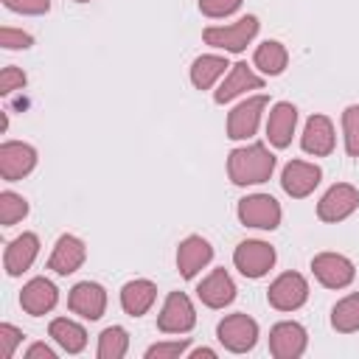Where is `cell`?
Instances as JSON below:
<instances>
[{
  "mask_svg": "<svg viewBox=\"0 0 359 359\" xmlns=\"http://www.w3.org/2000/svg\"><path fill=\"white\" fill-rule=\"evenodd\" d=\"M252 62H255V67H258V70H264L266 76H278V73H283V70H286L289 53H286V48H283L278 39H266L264 45H258V48H255Z\"/></svg>",
  "mask_w": 359,
  "mask_h": 359,
  "instance_id": "cb8c5ba5",
  "label": "cell"
},
{
  "mask_svg": "<svg viewBox=\"0 0 359 359\" xmlns=\"http://www.w3.org/2000/svg\"><path fill=\"white\" fill-rule=\"evenodd\" d=\"M269 351L275 359H294L306 351V328L300 323H278L269 331Z\"/></svg>",
  "mask_w": 359,
  "mask_h": 359,
  "instance_id": "4fadbf2b",
  "label": "cell"
},
{
  "mask_svg": "<svg viewBox=\"0 0 359 359\" xmlns=\"http://www.w3.org/2000/svg\"><path fill=\"white\" fill-rule=\"evenodd\" d=\"M224 67H230L224 56H216V53H205V56H199V59L191 65V81H194V87H196V90H208V87H213V81L224 73Z\"/></svg>",
  "mask_w": 359,
  "mask_h": 359,
  "instance_id": "d4e9b609",
  "label": "cell"
},
{
  "mask_svg": "<svg viewBox=\"0 0 359 359\" xmlns=\"http://www.w3.org/2000/svg\"><path fill=\"white\" fill-rule=\"evenodd\" d=\"M356 208H359V191L353 185H348V182H339V185H331L325 191V196L317 205V216L323 222H342Z\"/></svg>",
  "mask_w": 359,
  "mask_h": 359,
  "instance_id": "ba28073f",
  "label": "cell"
},
{
  "mask_svg": "<svg viewBox=\"0 0 359 359\" xmlns=\"http://www.w3.org/2000/svg\"><path fill=\"white\" fill-rule=\"evenodd\" d=\"M56 300H59L56 286H53L48 278H34V280H28V283L22 286V292H20V306H22L28 314H34V317L50 311V309L56 306Z\"/></svg>",
  "mask_w": 359,
  "mask_h": 359,
  "instance_id": "ac0fdd59",
  "label": "cell"
},
{
  "mask_svg": "<svg viewBox=\"0 0 359 359\" xmlns=\"http://www.w3.org/2000/svg\"><path fill=\"white\" fill-rule=\"evenodd\" d=\"M25 213H28V202L20 194H14V191H3L0 194V222H3V227H11Z\"/></svg>",
  "mask_w": 359,
  "mask_h": 359,
  "instance_id": "f1b7e54d",
  "label": "cell"
},
{
  "mask_svg": "<svg viewBox=\"0 0 359 359\" xmlns=\"http://www.w3.org/2000/svg\"><path fill=\"white\" fill-rule=\"evenodd\" d=\"M3 6L20 14H45L50 8V0H3Z\"/></svg>",
  "mask_w": 359,
  "mask_h": 359,
  "instance_id": "836d02e7",
  "label": "cell"
},
{
  "mask_svg": "<svg viewBox=\"0 0 359 359\" xmlns=\"http://www.w3.org/2000/svg\"><path fill=\"white\" fill-rule=\"evenodd\" d=\"M294 123H297V109H294V104H289V101L275 104L272 112H269V121H266V137H269V143L278 146V149H286V146L292 143Z\"/></svg>",
  "mask_w": 359,
  "mask_h": 359,
  "instance_id": "ffe728a7",
  "label": "cell"
},
{
  "mask_svg": "<svg viewBox=\"0 0 359 359\" xmlns=\"http://www.w3.org/2000/svg\"><path fill=\"white\" fill-rule=\"evenodd\" d=\"M266 109V98L264 95H252L247 101H241L230 115H227V137L233 140H247L255 135L261 112Z\"/></svg>",
  "mask_w": 359,
  "mask_h": 359,
  "instance_id": "9c48e42d",
  "label": "cell"
},
{
  "mask_svg": "<svg viewBox=\"0 0 359 359\" xmlns=\"http://www.w3.org/2000/svg\"><path fill=\"white\" fill-rule=\"evenodd\" d=\"M238 219L247 227L275 230L280 224V205L269 194H252L238 202Z\"/></svg>",
  "mask_w": 359,
  "mask_h": 359,
  "instance_id": "3957f363",
  "label": "cell"
},
{
  "mask_svg": "<svg viewBox=\"0 0 359 359\" xmlns=\"http://www.w3.org/2000/svg\"><path fill=\"white\" fill-rule=\"evenodd\" d=\"M266 297H269V306H275L278 311H294V309H300L306 303L309 283H306V278L300 272H283L280 278L272 280Z\"/></svg>",
  "mask_w": 359,
  "mask_h": 359,
  "instance_id": "277c9868",
  "label": "cell"
},
{
  "mask_svg": "<svg viewBox=\"0 0 359 359\" xmlns=\"http://www.w3.org/2000/svg\"><path fill=\"white\" fill-rule=\"evenodd\" d=\"M76 3H87V0H76Z\"/></svg>",
  "mask_w": 359,
  "mask_h": 359,
  "instance_id": "f35d334b",
  "label": "cell"
},
{
  "mask_svg": "<svg viewBox=\"0 0 359 359\" xmlns=\"http://www.w3.org/2000/svg\"><path fill=\"white\" fill-rule=\"evenodd\" d=\"M342 132H345V149L351 157H359V107H348L342 112Z\"/></svg>",
  "mask_w": 359,
  "mask_h": 359,
  "instance_id": "f546056e",
  "label": "cell"
},
{
  "mask_svg": "<svg viewBox=\"0 0 359 359\" xmlns=\"http://www.w3.org/2000/svg\"><path fill=\"white\" fill-rule=\"evenodd\" d=\"M194 323H196V314H194V306H191L188 294L185 292H171L165 297V306H163L160 317H157V328L163 334H185V331L194 328Z\"/></svg>",
  "mask_w": 359,
  "mask_h": 359,
  "instance_id": "8992f818",
  "label": "cell"
},
{
  "mask_svg": "<svg viewBox=\"0 0 359 359\" xmlns=\"http://www.w3.org/2000/svg\"><path fill=\"white\" fill-rule=\"evenodd\" d=\"M185 348H188V339L157 342V345H151V348L146 351V356H149V359H168V356H180V353H185Z\"/></svg>",
  "mask_w": 359,
  "mask_h": 359,
  "instance_id": "1f68e13d",
  "label": "cell"
},
{
  "mask_svg": "<svg viewBox=\"0 0 359 359\" xmlns=\"http://www.w3.org/2000/svg\"><path fill=\"white\" fill-rule=\"evenodd\" d=\"M202 356L213 359V356H216V351H210V348H196V351H191V359H202Z\"/></svg>",
  "mask_w": 359,
  "mask_h": 359,
  "instance_id": "74e56055",
  "label": "cell"
},
{
  "mask_svg": "<svg viewBox=\"0 0 359 359\" xmlns=\"http://www.w3.org/2000/svg\"><path fill=\"white\" fill-rule=\"evenodd\" d=\"M87 258V247L81 238L76 236H59L50 258H48V269H53L56 275H70L76 272Z\"/></svg>",
  "mask_w": 359,
  "mask_h": 359,
  "instance_id": "9a60e30c",
  "label": "cell"
},
{
  "mask_svg": "<svg viewBox=\"0 0 359 359\" xmlns=\"http://www.w3.org/2000/svg\"><path fill=\"white\" fill-rule=\"evenodd\" d=\"M34 165H36L34 146L20 143V140H6L0 146V174H3V180H8V182L22 180Z\"/></svg>",
  "mask_w": 359,
  "mask_h": 359,
  "instance_id": "30bf717a",
  "label": "cell"
},
{
  "mask_svg": "<svg viewBox=\"0 0 359 359\" xmlns=\"http://www.w3.org/2000/svg\"><path fill=\"white\" fill-rule=\"evenodd\" d=\"M331 325L342 334H351L359 328V294L342 297L331 311Z\"/></svg>",
  "mask_w": 359,
  "mask_h": 359,
  "instance_id": "4316f807",
  "label": "cell"
},
{
  "mask_svg": "<svg viewBox=\"0 0 359 359\" xmlns=\"http://www.w3.org/2000/svg\"><path fill=\"white\" fill-rule=\"evenodd\" d=\"M255 34H258V20L252 14H247L233 25H210V28H205L202 39L208 45H213V48H224L230 53H241Z\"/></svg>",
  "mask_w": 359,
  "mask_h": 359,
  "instance_id": "7a4b0ae2",
  "label": "cell"
},
{
  "mask_svg": "<svg viewBox=\"0 0 359 359\" xmlns=\"http://www.w3.org/2000/svg\"><path fill=\"white\" fill-rule=\"evenodd\" d=\"M233 264L244 278H261L275 264V250L266 241H241L233 252Z\"/></svg>",
  "mask_w": 359,
  "mask_h": 359,
  "instance_id": "5b68a950",
  "label": "cell"
},
{
  "mask_svg": "<svg viewBox=\"0 0 359 359\" xmlns=\"http://www.w3.org/2000/svg\"><path fill=\"white\" fill-rule=\"evenodd\" d=\"M129 348V337L121 325H109L98 337V356L101 359H121Z\"/></svg>",
  "mask_w": 359,
  "mask_h": 359,
  "instance_id": "83f0119b",
  "label": "cell"
},
{
  "mask_svg": "<svg viewBox=\"0 0 359 359\" xmlns=\"http://www.w3.org/2000/svg\"><path fill=\"white\" fill-rule=\"evenodd\" d=\"M20 339H22V331H20V328H14V325H8V323H3V325H0V345H3V356H11Z\"/></svg>",
  "mask_w": 359,
  "mask_h": 359,
  "instance_id": "d590c367",
  "label": "cell"
},
{
  "mask_svg": "<svg viewBox=\"0 0 359 359\" xmlns=\"http://www.w3.org/2000/svg\"><path fill=\"white\" fill-rule=\"evenodd\" d=\"M261 87H264V79L255 76V73L247 67V62H238V65H230V73L224 76L222 87L216 90V101H219V104H227V101H233L236 95H241L244 90H261Z\"/></svg>",
  "mask_w": 359,
  "mask_h": 359,
  "instance_id": "d6986e66",
  "label": "cell"
},
{
  "mask_svg": "<svg viewBox=\"0 0 359 359\" xmlns=\"http://www.w3.org/2000/svg\"><path fill=\"white\" fill-rule=\"evenodd\" d=\"M275 171V154L266 151L264 143H250L233 149L227 157V174L236 185H258L266 182Z\"/></svg>",
  "mask_w": 359,
  "mask_h": 359,
  "instance_id": "6da1fadb",
  "label": "cell"
},
{
  "mask_svg": "<svg viewBox=\"0 0 359 359\" xmlns=\"http://www.w3.org/2000/svg\"><path fill=\"white\" fill-rule=\"evenodd\" d=\"M154 297H157V286H154L151 280H143V278L129 280V283L121 289V306H123V311L132 314V317L146 314V311L151 309Z\"/></svg>",
  "mask_w": 359,
  "mask_h": 359,
  "instance_id": "603a6c76",
  "label": "cell"
},
{
  "mask_svg": "<svg viewBox=\"0 0 359 359\" xmlns=\"http://www.w3.org/2000/svg\"><path fill=\"white\" fill-rule=\"evenodd\" d=\"M22 87H25V73L20 67H14V65L3 67V73H0V93L11 95L14 90H22Z\"/></svg>",
  "mask_w": 359,
  "mask_h": 359,
  "instance_id": "4dcf8cb0",
  "label": "cell"
},
{
  "mask_svg": "<svg viewBox=\"0 0 359 359\" xmlns=\"http://www.w3.org/2000/svg\"><path fill=\"white\" fill-rule=\"evenodd\" d=\"M303 151L314 154V157H325L334 151V126L325 115H311L306 121V129H303Z\"/></svg>",
  "mask_w": 359,
  "mask_h": 359,
  "instance_id": "44dd1931",
  "label": "cell"
},
{
  "mask_svg": "<svg viewBox=\"0 0 359 359\" xmlns=\"http://www.w3.org/2000/svg\"><path fill=\"white\" fill-rule=\"evenodd\" d=\"M196 294H199V300H202L205 306H210V309H224V306L233 303V297H236V283H233V278H230L224 269H213V272L196 286Z\"/></svg>",
  "mask_w": 359,
  "mask_h": 359,
  "instance_id": "e0dca14e",
  "label": "cell"
},
{
  "mask_svg": "<svg viewBox=\"0 0 359 359\" xmlns=\"http://www.w3.org/2000/svg\"><path fill=\"white\" fill-rule=\"evenodd\" d=\"M320 177H323V171H320L314 163L292 160V163L283 168L280 185H283V191H286L289 196H294V199H303V196H309V194L317 188Z\"/></svg>",
  "mask_w": 359,
  "mask_h": 359,
  "instance_id": "5bb4252c",
  "label": "cell"
},
{
  "mask_svg": "<svg viewBox=\"0 0 359 359\" xmlns=\"http://www.w3.org/2000/svg\"><path fill=\"white\" fill-rule=\"evenodd\" d=\"M0 45H3V48H8V50L28 48V45H31V34L17 31V28H3V31H0Z\"/></svg>",
  "mask_w": 359,
  "mask_h": 359,
  "instance_id": "e575fe53",
  "label": "cell"
},
{
  "mask_svg": "<svg viewBox=\"0 0 359 359\" xmlns=\"http://www.w3.org/2000/svg\"><path fill=\"white\" fill-rule=\"evenodd\" d=\"M50 337H53L56 345L65 348L67 353H79V351L87 345V331H84L79 323L67 320V317H59V320L50 323Z\"/></svg>",
  "mask_w": 359,
  "mask_h": 359,
  "instance_id": "484cf974",
  "label": "cell"
},
{
  "mask_svg": "<svg viewBox=\"0 0 359 359\" xmlns=\"http://www.w3.org/2000/svg\"><path fill=\"white\" fill-rule=\"evenodd\" d=\"M255 339H258V325L247 314H230L219 323V342L233 353L250 351L255 345Z\"/></svg>",
  "mask_w": 359,
  "mask_h": 359,
  "instance_id": "52a82bcc",
  "label": "cell"
},
{
  "mask_svg": "<svg viewBox=\"0 0 359 359\" xmlns=\"http://www.w3.org/2000/svg\"><path fill=\"white\" fill-rule=\"evenodd\" d=\"M213 258V247L202 236H188L177 250V266L185 280H191L202 266H208Z\"/></svg>",
  "mask_w": 359,
  "mask_h": 359,
  "instance_id": "2e32d148",
  "label": "cell"
},
{
  "mask_svg": "<svg viewBox=\"0 0 359 359\" xmlns=\"http://www.w3.org/2000/svg\"><path fill=\"white\" fill-rule=\"evenodd\" d=\"M36 252H39V238H36L34 233H22V236H17V238L6 247V255H3L6 272H8V275H22V272L34 264Z\"/></svg>",
  "mask_w": 359,
  "mask_h": 359,
  "instance_id": "7402d4cb",
  "label": "cell"
},
{
  "mask_svg": "<svg viewBox=\"0 0 359 359\" xmlns=\"http://www.w3.org/2000/svg\"><path fill=\"white\" fill-rule=\"evenodd\" d=\"M25 356H28V359H36V356H45V359H53V351H50L48 345H42V342H36V345H31V348L25 351Z\"/></svg>",
  "mask_w": 359,
  "mask_h": 359,
  "instance_id": "8d00e7d4",
  "label": "cell"
},
{
  "mask_svg": "<svg viewBox=\"0 0 359 359\" xmlns=\"http://www.w3.org/2000/svg\"><path fill=\"white\" fill-rule=\"evenodd\" d=\"M241 6V0H199L202 14L208 17H227Z\"/></svg>",
  "mask_w": 359,
  "mask_h": 359,
  "instance_id": "d6a6232c",
  "label": "cell"
},
{
  "mask_svg": "<svg viewBox=\"0 0 359 359\" xmlns=\"http://www.w3.org/2000/svg\"><path fill=\"white\" fill-rule=\"evenodd\" d=\"M67 306H70V311L81 314L84 320H98L107 309V292L93 280H81L70 289Z\"/></svg>",
  "mask_w": 359,
  "mask_h": 359,
  "instance_id": "7c38bea8",
  "label": "cell"
},
{
  "mask_svg": "<svg viewBox=\"0 0 359 359\" xmlns=\"http://www.w3.org/2000/svg\"><path fill=\"white\" fill-rule=\"evenodd\" d=\"M311 269L317 275V280L328 289H342L353 280V264L345 258V255H337V252H320L314 255L311 261Z\"/></svg>",
  "mask_w": 359,
  "mask_h": 359,
  "instance_id": "8fae6325",
  "label": "cell"
}]
</instances>
